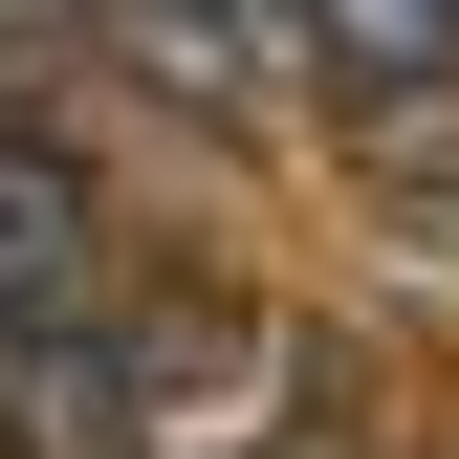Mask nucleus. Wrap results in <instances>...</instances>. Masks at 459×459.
I'll use <instances>...</instances> for the list:
<instances>
[{
  "instance_id": "f257e3e1",
  "label": "nucleus",
  "mask_w": 459,
  "mask_h": 459,
  "mask_svg": "<svg viewBox=\"0 0 459 459\" xmlns=\"http://www.w3.org/2000/svg\"><path fill=\"white\" fill-rule=\"evenodd\" d=\"M372 176H459V0H284Z\"/></svg>"
},
{
  "instance_id": "f03ea898",
  "label": "nucleus",
  "mask_w": 459,
  "mask_h": 459,
  "mask_svg": "<svg viewBox=\"0 0 459 459\" xmlns=\"http://www.w3.org/2000/svg\"><path fill=\"white\" fill-rule=\"evenodd\" d=\"M109 307H132L109 197H88L44 132H0V351H66V328H109Z\"/></svg>"
},
{
  "instance_id": "20e7f679",
  "label": "nucleus",
  "mask_w": 459,
  "mask_h": 459,
  "mask_svg": "<svg viewBox=\"0 0 459 459\" xmlns=\"http://www.w3.org/2000/svg\"><path fill=\"white\" fill-rule=\"evenodd\" d=\"M22 44H44V0H0V88H22Z\"/></svg>"
},
{
  "instance_id": "7ed1b4c3",
  "label": "nucleus",
  "mask_w": 459,
  "mask_h": 459,
  "mask_svg": "<svg viewBox=\"0 0 459 459\" xmlns=\"http://www.w3.org/2000/svg\"><path fill=\"white\" fill-rule=\"evenodd\" d=\"M109 44H132L153 88H263V66H307L284 0H109Z\"/></svg>"
}]
</instances>
